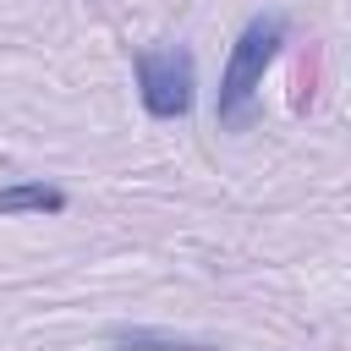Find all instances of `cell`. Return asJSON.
<instances>
[{"label": "cell", "instance_id": "obj_4", "mask_svg": "<svg viewBox=\"0 0 351 351\" xmlns=\"http://www.w3.org/2000/svg\"><path fill=\"white\" fill-rule=\"evenodd\" d=\"M110 351H214L208 340H186V335H159V329H110L104 335Z\"/></svg>", "mask_w": 351, "mask_h": 351}, {"label": "cell", "instance_id": "obj_3", "mask_svg": "<svg viewBox=\"0 0 351 351\" xmlns=\"http://www.w3.org/2000/svg\"><path fill=\"white\" fill-rule=\"evenodd\" d=\"M66 192L49 186V181H11L0 186V219L5 214H66Z\"/></svg>", "mask_w": 351, "mask_h": 351}, {"label": "cell", "instance_id": "obj_1", "mask_svg": "<svg viewBox=\"0 0 351 351\" xmlns=\"http://www.w3.org/2000/svg\"><path fill=\"white\" fill-rule=\"evenodd\" d=\"M291 38V16L285 11H258L247 16V27L236 33L225 71H219V93H214V121L225 132H247L258 121V99H263V71L274 66V55Z\"/></svg>", "mask_w": 351, "mask_h": 351}, {"label": "cell", "instance_id": "obj_2", "mask_svg": "<svg viewBox=\"0 0 351 351\" xmlns=\"http://www.w3.org/2000/svg\"><path fill=\"white\" fill-rule=\"evenodd\" d=\"M132 71H137V99L154 121H181L192 115V99H197V60L186 44H165V49H137L132 55Z\"/></svg>", "mask_w": 351, "mask_h": 351}]
</instances>
